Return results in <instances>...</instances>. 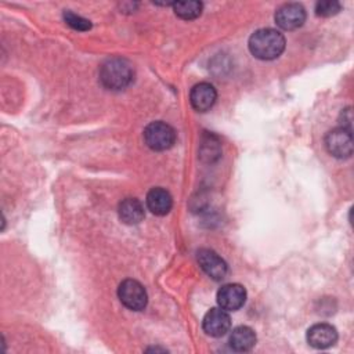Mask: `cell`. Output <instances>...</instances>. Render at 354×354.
<instances>
[{
	"label": "cell",
	"mask_w": 354,
	"mask_h": 354,
	"mask_svg": "<svg viewBox=\"0 0 354 354\" xmlns=\"http://www.w3.org/2000/svg\"><path fill=\"white\" fill-rule=\"evenodd\" d=\"M285 37L283 35L272 28H261L257 29L249 37V51L253 57L270 61L278 58L285 50Z\"/></svg>",
	"instance_id": "6da1fadb"
},
{
	"label": "cell",
	"mask_w": 354,
	"mask_h": 354,
	"mask_svg": "<svg viewBox=\"0 0 354 354\" xmlns=\"http://www.w3.org/2000/svg\"><path fill=\"white\" fill-rule=\"evenodd\" d=\"M134 76L131 64L120 57L106 59L100 68V80L109 90H122L127 87Z\"/></svg>",
	"instance_id": "7a4b0ae2"
},
{
	"label": "cell",
	"mask_w": 354,
	"mask_h": 354,
	"mask_svg": "<svg viewBox=\"0 0 354 354\" xmlns=\"http://www.w3.org/2000/svg\"><path fill=\"white\" fill-rule=\"evenodd\" d=\"M144 141L153 151H166L176 142V131L166 122H151L144 129Z\"/></svg>",
	"instance_id": "3957f363"
},
{
	"label": "cell",
	"mask_w": 354,
	"mask_h": 354,
	"mask_svg": "<svg viewBox=\"0 0 354 354\" xmlns=\"http://www.w3.org/2000/svg\"><path fill=\"white\" fill-rule=\"evenodd\" d=\"M120 303L133 311H141L147 307L148 295L145 288L136 279H124L118 288Z\"/></svg>",
	"instance_id": "277c9868"
},
{
	"label": "cell",
	"mask_w": 354,
	"mask_h": 354,
	"mask_svg": "<svg viewBox=\"0 0 354 354\" xmlns=\"http://www.w3.org/2000/svg\"><path fill=\"white\" fill-rule=\"evenodd\" d=\"M325 148L326 151L337 158L346 159L353 155V136L351 130L346 127H336L325 136Z\"/></svg>",
	"instance_id": "5b68a950"
},
{
	"label": "cell",
	"mask_w": 354,
	"mask_h": 354,
	"mask_svg": "<svg viewBox=\"0 0 354 354\" xmlns=\"http://www.w3.org/2000/svg\"><path fill=\"white\" fill-rule=\"evenodd\" d=\"M275 22L283 30H293L300 28L306 21V10L299 3L282 4L275 11Z\"/></svg>",
	"instance_id": "8992f818"
},
{
	"label": "cell",
	"mask_w": 354,
	"mask_h": 354,
	"mask_svg": "<svg viewBox=\"0 0 354 354\" xmlns=\"http://www.w3.org/2000/svg\"><path fill=\"white\" fill-rule=\"evenodd\" d=\"M196 260L201 268L214 281L225 278L228 272L227 263L212 249H199L196 252Z\"/></svg>",
	"instance_id": "52a82bcc"
},
{
	"label": "cell",
	"mask_w": 354,
	"mask_h": 354,
	"mask_svg": "<svg viewBox=\"0 0 354 354\" xmlns=\"http://www.w3.org/2000/svg\"><path fill=\"white\" fill-rule=\"evenodd\" d=\"M202 328L206 335L213 337L224 336L231 328V318L225 310L221 307L210 308L202 321Z\"/></svg>",
	"instance_id": "ba28073f"
},
{
	"label": "cell",
	"mask_w": 354,
	"mask_h": 354,
	"mask_svg": "<svg viewBox=\"0 0 354 354\" xmlns=\"http://www.w3.org/2000/svg\"><path fill=\"white\" fill-rule=\"evenodd\" d=\"M246 301V290L239 283H227L217 292V303L225 311H236Z\"/></svg>",
	"instance_id": "9c48e42d"
},
{
	"label": "cell",
	"mask_w": 354,
	"mask_h": 354,
	"mask_svg": "<svg viewBox=\"0 0 354 354\" xmlns=\"http://www.w3.org/2000/svg\"><path fill=\"white\" fill-rule=\"evenodd\" d=\"M337 342V330L330 324L319 322L308 328L307 343L318 350L329 348Z\"/></svg>",
	"instance_id": "30bf717a"
},
{
	"label": "cell",
	"mask_w": 354,
	"mask_h": 354,
	"mask_svg": "<svg viewBox=\"0 0 354 354\" xmlns=\"http://www.w3.org/2000/svg\"><path fill=\"white\" fill-rule=\"evenodd\" d=\"M217 100V91L213 84L207 82H201L191 88L189 102L192 108L198 112L209 111Z\"/></svg>",
	"instance_id": "8fae6325"
},
{
	"label": "cell",
	"mask_w": 354,
	"mask_h": 354,
	"mask_svg": "<svg viewBox=\"0 0 354 354\" xmlns=\"http://www.w3.org/2000/svg\"><path fill=\"white\" fill-rule=\"evenodd\" d=\"M147 206L156 216H165L171 210L173 198L169 191L162 187H155L147 194Z\"/></svg>",
	"instance_id": "7c38bea8"
},
{
	"label": "cell",
	"mask_w": 354,
	"mask_h": 354,
	"mask_svg": "<svg viewBox=\"0 0 354 354\" xmlns=\"http://www.w3.org/2000/svg\"><path fill=\"white\" fill-rule=\"evenodd\" d=\"M228 343L234 351H238V353L249 351L256 344V333L252 328L246 325L236 326L235 329H232Z\"/></svg>",
	"instance_id": "4fadbf2b"
},
{
	"label": "cell",
	"mask_w": 354,
	"mask_h": 354,
	"mask_svg": "<svg viewBox=\"0 0 354 354\" xmlns=\"http://www.w3.org/2000/svg\"><path fill=\"white\" fill-rule=\"evenodd\" d=\"M118 214L124 224H138L144 218V206L136 198H126L119 203Z\"/></svg>",
	"instance_id": "5bb4252c"
},
{
	"label": "cell",
	"mask_w": 354,
	"mask_h": 354,
	"mask_svg": "<svg viewBox=\"0 0 354 354\" xmlns=\"http://www.w3.org/2000/svg\"><path fill=\"white\" fill-rule=\"evenodd\" d=\"M220 155H221V145L218 138L210 133L203 134L199 144V158L206 163H212L217 160Z\"/></svg>",
	"instance_id": "9a60e30c"
},
{
	"label": "cell",
	"mask_w": 354,
	"mask_h": 354,
	"mask_svg": "<svg viewBox=\"0 0 354 354\" xmlns=\"http://www.w3.org/2000/svg\"><path fill=\"white\" fill-rule=\"evenodd\" d=\"M174 14L180 17L181 19H195L202 14L203 4L196 0H188V1H176L171 4Z\"/></svg>",
	"instance_id": "2e32d148"
},
{
	"label": "cell",
	"mask_w": 354,
	"mask_h": 354,
	"mask_svg": "<svg viewBox=\"0 0 354 354\" xmlns=\"http://www.w3.org/2000/svg\"><path fill=\"white\" fill-rule=\"evenodd\" d=\"M64 21L75 30H88L91 29V22L80 15H76L72 11H65L64 12Z\"/></svg>",
	"instance_id": "e0dca14e"
},
{
	"label": "cell",
	"mask_w": 354,
	"mask_h": 354,
	"mask_svg": "<svg viewBox=\"0 0 354 354\" xmlns=\"http://www.w3.org/2000/svg\"><path fill=\"white\" fill-rule=\"evenodd\" d=\"M342 6L339 1L335 0H325V1H318L315 4V14L319 17H332L340 11Z\"/></svg>",
	"instance_id": "ac0fdd59"
}]
</instances>
